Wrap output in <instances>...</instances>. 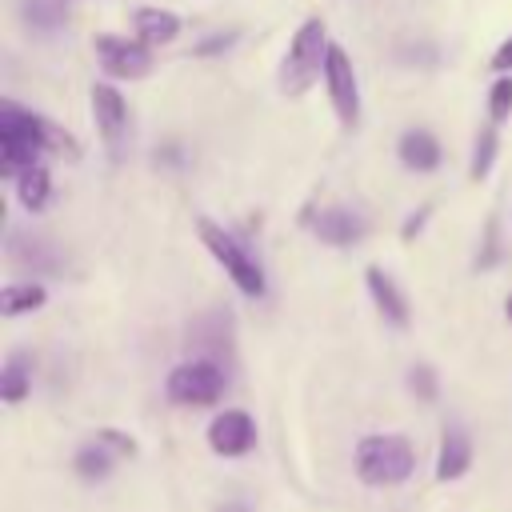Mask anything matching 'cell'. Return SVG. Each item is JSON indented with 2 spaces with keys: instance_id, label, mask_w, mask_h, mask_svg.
Here are the masks:
<instances>
[{
  "instance_id": "1",
  "label": "cell",
  "mask_w": 512,
  "mask_h": 512,
  "mask_svg": "<svg viewBox=\"0 0 512 512\" xmlns=\"http://www.w3.org/2000/svg\"><path fill=\"white\" fill-rule=\"evenodd\" d=\"M328 48H332V44H328L324 20H320V16L304 20L300 32L292 36L288 52H284V64H280V92H284V96H304V92L316 84V76L324 72Z\"/></svg>"
},
{
  "instance_id": "2",
  "label": "cell",
  "mask_w": 512,
  "mask_h": 512,
  "mask_svg": "<svg viewBox=\"0 0 512 512\" xmlns=\"http://www.w3.org/2000/svg\"><path fill=\"white\" fill-rule=\"evenodd\" d=\"M412 468H416V456H412V444L404 436L380 432V436H364L356 444V476L372 488L400 484L412 476Z\"/></svg>"
},
{
  "instance_id": "3",
  "label": "cell",
  "mask_w": 512,
  "mask_h": 512,
  "mask_svg": "<svg viewBox=\"0 0 512 512\" xmlns=\"http://www.w3.org/2000/svg\"><path fill=\"white\" fill-rule=\"evenodd\" d=\"M0 148H4V172H24L44 152V116L24 112L20 104L4 100L0 108Z\"/></svg>"
},
{
  "instance_id": "4",
  "label": "cell",
  "mask_w": 512,
  "mask_h": 512,
  "mask_svg": "<svg viewBox=\"0 0 512 512\" xmlns=\"http://www.w3.org/2000/svg\"><path fill=\"white\" fill-rule=\"evenodd\" d=\"M196 228H200L204 248L224 264V272L236 280V288H240L244 296H260V292H264V272H260L256 256H252V252H248L232 232H224V228H220V224H212V220H200Z\"/></svg>"
},
{
  "instance_id": "5",
  "label": "cell",
  "mask_w": 512,
  "mask_h": 512,
  "mask_svg": "<svg viewBox=\"0 0 512 512\" xmlns=\"http://www.w3.org/2000/svg\"><path fill=\"white\" fill-rule=\"evenodd\" d=\"M224 392V372L216 360H184L168 372V400L172 404H216Z\"/></svg>"
},
{
  "instance_id": "6",
  "label": "cell",
  "mask_w": 512,
  "mask_h": 512,
  "mask_svg": "<svg viewBox=\"0 0 512 512\" xmlns=\"http://www.w3.org/2000/svg\"><path fill=\"white\" fill-rule=\"evenodd\" d=\"M324 80H328V96H332V108L340 116L344 128H356L360 120V88H356V72H352V60L340 44L328 48V64H324Z\"/></svg>"
},
{
  "instance_id": "7",
  "label": "cell",
  "mask_w": 512,
  "mask_h": 512,
  "mask_svg": "<svg viewBox=\"0 0 512 512\" xmlns=\"http://www.w3.org/2000/svg\"><path fill=\"white\" fill-rule=\"evenodd\" d=\"M96 56L104 64L108 76L116 80H140L152 72V52L144 40H128V36H96Z\"/></svg>"
},
{
  "instance_id": "8",
  "label": "cell",
  "mask_w": 512,
  "mask_h": 512,
  "mask_svg": "<svg viewBox=\"0 0 512 512\" xmlns=\"http://www.w3.org/2000/svg\"><path fill=\"white\" fill-rule=\"evenodd\" d=\"M92 116H96V128H100V140L112 156L124 152V140H128V108H124V96L112 88V84H96L92 88Z\"/></svg>"
},
{
  "instance_id": "9",
  "label": "cell",
  "mask_w": 512,
  "mask_h": 512,
  "mask_svg": "<svg viewBox=\"0 0 512 512\" xmlns=\"http://www.w3.org/2000/svg\"><path fill=\"white\" fill-rule=\"evenodd\" d=\"M208 444L216 456H244L252 444H256V424L248 412L240 408H228L220 412L212 424H208Z\"/></svg>"
},
{
  "instance_id": "10",
  "label": "cell",
  "mask_w": 512,
  "mask_h": 512,
  "mask_svg": "<svg viewBox=\"0 0 512 512\" xmlns=\"http://www.w3.org/2000/svg\"><path fill=\"white\" fill-rule=\"evenodd\" d=\"M364 284H368V292H372V300H376V308H380V316L392 324V328H404L408 324V300L400 296V288H396V280L384 272V268H368L364 272Z\"/></svg>"
},
{
  "instance_id": "11",
  "label": "cell",
  "mask_w": 512,
  "mask_h": 512,
  "mask_svg": "<svg viewBox=\"0 0 512 512\" xmlns=\"http://www.w3.org/2000/svg\"><path fill=\"white\" fill-rule=\"evenodd\" d=\"M316 236H320L324 244L348 248V244H356V240L364 236V224H360V216L348 212V208H328V212L316 216Z\"/></svg>"
},
{
  "instance_id": "12",
  "label": "cell",
  "mask_w": 512,
  "mask_h": 512,
  "mask_svg": "<svg viewBox=\"0 0 512 512\" xmlns=\"http://www.w3.org/2000/svg\"><path fill=\"white\" fill-rule=\"evenodd\" d=\"M472 464V440L460 428H448L440 440V456H436V480H460Z\"/></svg>"
},
{
  "instance_id": "13",
  "label": "cell",
  "mask_w": 512,
  "mask_h": 512,
  "mask_svg": "<svg viewBox=\"0 0 512 512\" xmlns=\"http://www.w3.org/2000/svg\"><path fill=\"white\" fill-rule=\"evenodd\" d=\"M8 252H12V260H16L20 268H36V272H56V268H60V260H52L56 248L44 244L40 236H20V232H12V236H8Z\"/></svg>"
},
{
  "instance_id": "14",
  "label": "cell",
  "mask_w": 512,
  "mask_h": 512,
  "mask_svg": "<svg viewBox=\"0 0 512 512\" xmlns=\"http://www.w3.org/2000/svg\"><path fill=\"white\" fill-rule=\"evenodd\" d=\"M400 160H404L408 168H416V172H432V168L440 164V144H436V136L424 132V128L404 132V136H400Z\"/></svg>"
},
{
  "instance_id": "15",
  "label": "cell",
  "mask_w": 512,
  "mask_h": 512,
  "mask_svg": "<svg viewBox=\"0 0 512 512\" xmlns=\"http://www.w3.org/2000/svg\"><path fill=\"white\" fill-rule=\"evenodd\" d=\"M176 32H180L176 12H168V8H140L136 12V40H144V44H168V40H176Z\"/></svg>"
},
{
  "instance_id": "16",
  "label": "cell",
  "mask_w": 512,
  "mask_h": 512,
  "mask_svg": "<svg viewBox=\"0 0 512 512\" xmlns=\"http://www.w3.org/2000/svg\"><path fill=\"white\" fill-rule=\"evenodd\" d=\"M48 192H52V180H48V168L44 164H32L16 176V200L28 208V212H40L48 204Z\"/></svg>"
},
{
  "instance_id": "17",
  "label": "cell",
  "mask_w": 512,
  "mask_h": 512,
  "mask_svg": "<svg viewBox=\"0 0 512 512\" xmlns=\"http://www.w3.org/2000/svg\"><path fill=\"white\" fill-rule=\"evenodd\" d=\"M28 388H32V364H28L24 352H12L4 360V372H0V396L8 404H20L28 396Z\"/></svg>"
},
{
  "instance_id": "18",
  "label": "cell",
  "mask_w": 512,
  "mask_h": 512,
  "mask_svg": "<svg viewBox=\"0 0 512 512\" xmlns=\"http://www.w3.org/2000/svg\"><path fill=\"white\" fill-rule=\"evenodd\" d=\"M112 452L100 444V440H92V444H84V448H76V456H72V468L84 476V480H104L108 472H112Z\"/></svg>"
},
{
  "instance_id": "19",
  "label": "cell",
  "mask_w": 512,
  "mask_h": 512,
  "mask_svg": "<svg viewBox=\"0 0 512 512\" xmlns=\"http://www.w3.org/2000/svg\"><path fill=\"white\" fill-rule=\"evenodd\" d=\"M20 12L36 32H52V28H60L68 20V4L64 0H24Z\"/></svg>"
},
{
  "instance_id": "20",
  "label": "cell",
  "mask_w": 512,
  "mask_h": 512,
  "mask_svg": "<svg viewBox=\"0 0 512 512\" xmlns=\"http://www.w3.org/2000/svg\"><path fill=\"white\" fill-rule=\"evenodd\" d=\"M44 304V288L40 284H8L0 292V312L4 316H20V312H32Z\"/></svg>"
},
{
  "instance_id": "21",
  "label": "cell",
  "mask_w": 512,
  "mask_h": 512,
  "mask_svg": "<svg viewBox=\"0 0 512 512\" xmlns=\"http://www.w3.org/2000/svg\"><path fill=\"white\" fill-rule=\"evenodd\" d=\"M492 156H496V128H484L480 136H476V148H472V180H484L488 176V168H492Z\"/></svg>"
},
{
  "instance_id": "22",
  "label": "cell",
  "mask_w": 512,
  "mask_h": 512,
  "mask_svg": "<svg viewBox=\"0 0 512 512\" xmlns=\"http://www.w3.org/2000/svg\"><path fill=\"white\" fill-rule=\"evenodd\" d=\"M488 112H492V120H504V116L512 112V76H500V80L492 84V92H488Z\"/></svg>"
},
{
  "instance_id": "23",
  "label": "cell",
  "mask_w": 512,
  "mask_h": 512,
  "mask_svg": "<svg viewBox=\"0 0 512 512\" xmlns=\"http://www.w3.org/2000/svg\"><path fill=\"white\" fill-rule=\"evenodd\" d=\"M96 440H100L112 456H132V452H136V440H132L128 432H120V428H100Z\"/></svg>"
},
{
  "instance_id": "24",
  "label": "cell",
  "mask_w": 512,
  "mask_h": 512,
  "mask_svg": "<svg viewBox=\"0 0 512 512\" xmlns=\"http://www.w3.org/2000/svg\"><path fill=\"white\" fill-rule=\"evenodd\" d=\"M408 380H412V392H416L420 400H436V376H432L428 364H416Z\"/></svg>"
},
{
  "instance_id": "25",
  "label": "cell",
  "mask_w": 512,
  "mask_h": 512,
  "mask_svg": "<svg viewBox=\"0 0 512 512\" xmlns=\"http://www.w3.org/2000/svg\"><path fill=\"white\" fill-rule=\"evenodd\" d=\"M492 68H496V72H508V68H512V36H508V40L496 48V56H492Z\"/></svg>"
},
{
  "instance_id": "26",
  "label": "cell",
  "mask_w": 512,
  "mask_h": 512,
  "mask_svg": "<svg viewBox=\"0 0 512 512\" xmlns=\"http://www.w3.org/2000/svg\"><path fill=\"white\" fill-rule=\"evenodd\" d=\"M420 220H424V212H416V216H408V228H404V240H408L412 232H420Z\"/></svg>"
},
{
  "instance_id": "27",
  "label": "cell",
  "mask_w": 512,
  "mask_h": 512,
  "mask_svg": "<svg viewBox=\"0 0 512 512\" xmlns=\"http://www.w3.org/2000/svg\"><path fill=\"white\" fill-rule=\"evenodd\" d=\"M216 512H248V508H244L240 500H228V504H224V508H216Z\"/></svg>"
},
{
  "instance_id": "28",
  "label": "cell",
  "mask_w": 512,
  "mask_h": 512,
  "mask_svg": "<svg viewBox=\"0 0 512 512\" xmlns=\"http://www.w3.org/2000/svg\"><path fill=\"white\" fill-rule=\"evenodd\" d=\"M508 320H512V296H508Z\"/></svg>"
}]
</instances>
